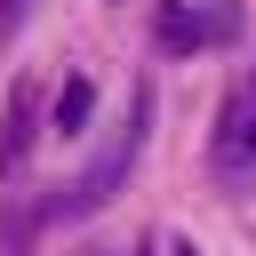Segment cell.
<instances>
[{
	"label": "cell",
	"mask_w": 256,
	"mask_h": 256,
	"mask_svg": "<svg viewBox=\"0 0 256 256\" xmlns=\"http://www.w3.org/2000/svg\"><path fill=\"white\" fill-rule=\"evenodd\" d=\"M232 32H240L232 0H160V8H152V40H160L168 56H200V48L232 40Z\"/></svg>",
	"instance_id": "7a4b0ae2"
},
{
	"label": "cell",
	"mask_w": 256,
	"mask_h": 256,
	"mask_svg": "<svg viewBox=\"0 0 256 256\" xmlns=\"http://www.w3.org/2000/svg\"><path fill=\"white\" fill-rule=\"evenodd\" d=\"M208 168L224 184H256V96L232 88L224 112H216V136H208Z\"/></svg>",
	"instance_id": "3957f363"
},
{
	"label": "cell",
	"mask_w": 256,
	"mask_h": 256,
	"mask_svg": "<svg viewBox=\"0 0 256 256\" xmlns=\"http://www.w3.org/2000/svg\"><path fill=\"white\" fill-rule=\"evenodd\" d=\"M168 256H200V248H192V240H168Z\"/></svg>",
	"instance_id": "8992f818"
},
{
	"label": "cell",
	"mask_w": 256,
	"mask_h": 256,
	"mask_svg": "<svg viewBox=\"0 0 256 256\" xmlns=\"http://www.w3.org/2000/svg\"><path fill=\"white\" fill-rule=\"evenodd\" d=\"M248 96H256V80H248Z\"/></svg>",
	"instance_id": "ba28073f"
},
{
	"label": "cell",
	"mask_w": 256,
	"mask_h": 256,
	"mask_svg": "<svg viewBox=\"0 0 256 256\" xmlns=\"http://www.w3.org/2000/svg\"><path fill=\"white\" fill-rule=\"evenodd\" d=\"M88 112H96V80H88V72H72V80L56 88V104H48V136H64V144H72V136H88Z\"/></svg>",
	"instance_id": "5b68a950"
},
{
	"label": "cell",
	"mask_w": 256,
	"mask_h": 256,
	"mask_svg": "<svg viewBox=\"0 0 256 256\" xmlns=\"http://www.w3.org/2000/svg\"><path fill=\"white\" fill-rule=\"evenodd\" d=\"M144 136H152V88H136V104H128V120L88 152V168L56 192V200H40V224H88V216H104L112 200H120V184H128V168L144 160Z\"/></svg>",
	"instance_id": "6da1fadb"
},
{
	"label": "cell",
	"mask_w": 256,
	"mask_h": 256,
	"mask_svg": "<svg viewBox=\"0 0 256 256\" xmlns=\"http://www.w3.org/2000/svg\"><path fill=\"white\" fill-rule=\"evenodd\" d=\"M16 8H24V0H0V24H16Z\"/></svg>",
	"instance_id": "52a82bcc"
},
{
	"label": "cell",
	"mask_w": 256,
	"mask_h": 256,
	"mask_svg": "<svg viewBox=\"0 0 256 256\" xmlns=\"http://www.w3.org/2000/svg\"><path fill=\"white\" fill-rule=\"evenodd\" d=\"M32 144H40V80H16L8 112H0V192H24Z\"/></svg>",
	"instance_id": "277c9868"
}]
</instances>
